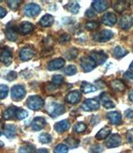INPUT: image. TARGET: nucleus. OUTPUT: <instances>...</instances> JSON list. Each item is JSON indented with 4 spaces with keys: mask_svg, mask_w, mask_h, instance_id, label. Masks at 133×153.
Segmentation results:
<instances>
[{
    "mask_svg": "<svg viewBox=\"0 0 133 153\" xmlns=\"http://www.w3.org/2000/svg\"><path fill=\"white\" fill-rule=\"evenodd\" d=\"M44 105V101L42 99V97L38 95H32L28 97V99L27 100V105L29 109L33 110V111H37L41 109Z\"/></svg>",
    "mask_w": 133,
    "mask_h": 153,
    "instance_id": "1",
    "label": "nucleus"
},
{
    "mask_svg": "<svg viewBox=\"0 0 133 153\" xmlns=\"http://www.w3.org/2000/svg\"><path fill=\"white\" fill-rule=\"evenodd\" d=\"M126 139L130 143L133 142V129H131L130 131H128V132L126 134Z\"/></svg>",
    "mask_w": 133,
    "mask_h": 153,
    "instance_id": "46",
    "label": "nucleus"
},
{
    "mask_svg": "<svg viewBox=\"0 0 133 153\" xmlns=\"http://www.w3.org/2000/svg\"><path fill=\"white\" fill-rule=\"evenodd\" d=\"M16 127H15V126H13V125H6L5 126V127H4V135L6 136L7 138H9V139H12L13 137H15V135H16Z\"/></svg>",
    "mask_w": 133,
    "mask_h": 153,
    "instance_id": "22",
    "label": "nucleus"
},
{
    "mask_svg": "<svg viewBox=\"0 0 133 153\" xmlns=\"http://www.w3.org/2000/svg\"><path fill=\"white\" fill-rule=\"evenodd\" d=\"M107 117L112 125H119L121 123V116L119 112L111 111L107 113Z\"/></svg>",
    "mask_w": 133,
    "mask_h": 153,
    "instance_id": "19",
    "label": "nucleus"
},
{
    "mask_svg": "<svg viewBox=\"0 0 133 153\" xmlns=\"http://www.w3.org/2000/svg\"><path fill=\"white\" fill-rule=\"evenodd\" d=\"M38 140H39V141L41 143L48 144V143H50L52 141V137L50 136L49 134H48V133H43V134H41L39 136Z\"/></svg>",
    "mask_w": 133,
    "mask_h": 153,
    "instance_id": "36",
    "label": "nucleus"
},
{
    "mask_svg": "<svg viewBox=\"0 0 133 153\" xmlns=\"http://www.w3.org/2000/svg\"><path fill=\"white\" fill-rule=\"evenodd\" d=\"M1 2H2V1H1V0H0V3H1Z\"/></svg>",
    "mask_w": 133,
    "mask_h": 153,
    "instance_id": "57",
    "label": "nucleus"
},
{
    "mask_svg": "<svg viewBox=\"0 0 133 153\" xmlns=\"http://www.w3.org/2000/svg\"><path fill=\"white\" fill-rule=\"evenodd\" d=\"M91 58L98 65H102L106 62L107 56L104 53L103 51L99 50V51H92L91 53Z\"/></svg>",
    "mask_w": 133,
    "mask_h": 153,
    "instance_id": "8",
    "label": "nucleus"
},
{
    "mask_svg": "<svg viewBox=\"0 0 133 153\" xmlns=\"http://www.w3.org/2000/svg\"><path fill=\"white\" fill-rule=\"evenodd\" d=\"M66 143L70 148H76L79 145V141L77 139H75L73 137H68L67 139L65 140Z\"/></svg>",
    "mask_w": 133,
    "mask_h": 153,
    "instance_id": "33",
    "label": "nucleus"
},
{
    "mask_svg": "<svg viewBox=\"0 0 133 153\" xmlns=\"http://www.w3.org/2000/svg\"><path fill=\"white\" fill-rule=\"evenodd\" d=\"M113 36V33L111 30L108 29H105L102 30L99 33H96L93 36V39L96 42H100V43H103V42H107L110 40Z\"/></svg>",
    "mask_w": 133,
    "mask_h": 153,
    "instance_id": "6",
    "label": "nucleus"
},
{
    "mask_svg": "<svg viewBox=\"0 0 133 153\" xmlns=\"http://www.w3.org/2000/svg\"><path fill=\"white\" fill-rule=\"evenodd\" d=\"M6 13H7L6 9L4 8H2V7H0V19H1V18H4V17L6 15Z\"/></svg>",
    "mask_w": 133,
    "mask_h": 153,
    "instance_id": "51",
    "label": "nucleus"
},
{
    "mask_svg": "<svg viewBox=\"0 0 133 153\" xmlns=\"http://www.w3.org/2000/svg\"><path fill=\"white\" fill-rule=\"evenodd\" d=\"M86 29H95L98 27V24L95 22V21H92V22H87L86 25H85Z\"/></svg>",
    "mask_w": 133,
    "mask_h": 153,
    "instance_id": "44",
    "label": "nucleus"
},
{
    "mask_svg": "<svg viewBox=\"0 0 133 153\" xmlns=\"http://www.w3.org/2000/svg\"><path fill=\"white\" fill-rule=\"evenodd\" d=\"M21 4V1L19 0H10V1H8V5L9 8L12 9V10H16L18 9V8L19 7V5Z\"/></svg>",
    "mask_w": 133,
    "mask_h": 153,
    "instance_id": "42",
    "label": "nucleus"
},
{
    "mask_svg": "<svg viewBox=\"0 0 133 153\" xmlns=\"http://www.w3.org/2000/svg\"><path fill=\"white\" fill-rule=\"evenodd\" d=\"M5 33H6V36H7V38H8L9 40H11V41L16 40L17 32L16 30L14 29V28H12V27H8V29H6Z\"/></svg>",
    "mask_w": 133,
    "mask_h": 153,
    "instance_id": "32",
    "label": "nucleus"
},
{
    "mask_svg": "<svg viewBox=\"0 0 133 153\" xmlns=\"http://www.w3.org/2000/svg\"><path fill=\"white\" fill-rule=\"evenodd\" d=\"M112 132V129L110 128L109 126H105L102 129H101L98 132L96 133V138L97 140H104L111 134Z\"/></svg>",
    "mask_w": 133,
    "mask_h": 153,
    "instance_id": "23",
    "label": "nucleus"
},
{
    "mask_svg": "<svg viewBox=\"0 0 133 153\" xmlns=\"http://www.w3.org/2000/svg\"><path fill=\"white\" fill-rule=\"evenodd\" d=\"M17 109L18 108L15 107V106H10L9 108H8L3 114L4 119H5V120H11V119H12L16 115Z\"/></svg>",
    "mask_w": 133,
    "mask_h": 153,
    "instance_id": "25",
    "label": "nucleus"
},
{
    "mask_svg": "<svg viewBox=\"0 0 133 153\" xmlns=\"http://www.w3.org/2000/svg\"><path fill=\"white\" fill-rule=\"evenodd\" d=\"M65 65V60L62 58L55 59L53 60L50 61L49 64L48 65V71H56V70H59Z\"/></svg>",
    "mask_w": 133,
    "mask_h": 153,
    "instance_id": "15",
    "label": "nucleus"
},
{
    "mask_svg": "<svg viewBox=\"0 0 133 153\" xmlns=\"http://www.w3.org/2000/svg\"><path fill=\"white\" fill-rule=\"evenodd\" d=\"M63 80H64V79H63V77H62V75H53V77L52 82H53V84L54 85L59 86V85H61L62 83H63Z\"/></svg>",
    "mask_w": 133,
    "mask_h": 153,
    "instance_id": "38",
    "label": "nucleus"
},
{
    "mask_svg": "<svg viewBox=\"0 0 133 153\" xmlns=\"http://www.w3.org/2000/svg\"><path fill=\"white\" fill-rule=\"evenodd\" d=\"M35 147L32 144H24L18 150V153H34Z\"/></svg>",
    "mask_w": 133,
    "mask_h": 153,
    "instance_id": "31",
    "label": "nucleus"
},
{
    "mask_svg": "<svg viewBox=\"0 0 133 153\" xmlns=\"http://www.w3.org/2000/svg\"><path fill=\"white\" fill-rule=\"evenodd\" d=\"M70 127V122L67 120H63L61 121H58L56 124L54 125V129L56 130V131L58 133H62L64 131H67Z\"/></svg>",
    "mask_w": 133,
    "mask_h": 153,
    "instance_id": "18",
    "label": "nucleus"
},
{
    "mask_svg": "<svg viewBox=\"0 0 133 153\" xmlns=\"http://www.w3.org/2000/svg\"><path fill=\"white\" fill-rule=\"evenodd\" d=\"M64 73L66 75H73L77 73V68L75 65H68L64 69Z\"/></svg>",
    "mask_w": 133,
    "mask_h": 153,
    "instance_id": "41",
    "label": "nucleus"
},
{
    "mask_svg": "<svg viewBox=\"0 0 133 153\" xmlns=\"http://www.w3.org/2000/svg\"><path fill=\"white\" fill-rule=\"evenodd\" d=\"M8 94V87L5 85H0V100L7 97Z\"/></svg>",
    "mask_w": 133,
    "mask_h": 153,
    "instance_id": "40",
    "label": "nucleus"
},
{
    "mask_svg": "<svg viewBox=\"0 0 133 153\" xmlns=\"http://www.w3.org/2000/svg\"><path fill=\"white\" fill-rule=\"evenodd\" d=\"M127 7H128V3L126 1H116L113 4V8L118 13H121Z\"/></svg>",
    "mask_w": 133,
    "mask_h": 153,
    "instance_id": "29",
    "label": "nucleus"
},
{
    "mask_svg": "<svg viewBox=\"0 0 133 153\" xmlns=\"http://www.w3.org/2000/svg\"><path fill=\"white\" fill-rule=\"evenodd\" d=\"M16 78L17 73L16 72H14V71H10L8 75H7V76H6V79H7V80H9V81H12V80H14Z\"/></svg>",
    "mask_w": 133,
    "mask_h": 153,
    "instance_id": "45",
    "label": "nucleus"
},
{
    "mask_svg": "<svg viewBox=\"0 0 133 153\" xmlns=\"http://www.w3.org/2000/svg\"><path fill=\"white\" fill-rule=\"evenodd\" d=\"M125 116L128 119H133V110L128 109L125 111Z\"/></svg>",
    "mask_w": 133,
    "mask_h": 153,
    "instance_id": "48",
    "label": "nucleus"
},
{
    "mask_svg": "<svg viewBox=\"0 0 133 153\" xmlns=\"http://www.w3.org/2000/svg\"><path fill=\"white\" fill-rule=\"evenodd\" d=\"M54 22V18L51 14H45L40 19V25L42 27H50Z\"/></svg>",
    "mask_w": 133,
    "mask_h": 153,
    "instance_id": "24",
    "label": "nucleus"
},
{
    "mask_svg": "<svg viewBox=\"0 0 133 153\" xmlns=\"http://www.w3.org/2000/svg\"><path fill=\"white\" fill-rule=\"evenodd\" d=\"M1 135H2V132H1V131H0V136H1Z\"/></svg>",
    "mask_w": 133,
    "mask_h": 153,
    "instance_id": "56",
    "label": "nucleus"
},
{
    "mask_svg": "<svg viewBox=\"0 0 133 153\" xmlns=\"http://www.w3.org/2000/svg\"><path fill=\"white\" fill-rule=\"evenodd\" d=\"M129 99L131 101H132L133 102V90L130 91V93H129Z\"/></svg>",
    "mask_w": 133,
    "mask_h": 153,
    "instance_id": "53",
    "label": "nucleus"
},
{
    "mask_svg": "<svg viewBox=\"0 0 133 153\" xmlns=\"http://www.w3.org/2000/svg\"><path fill=\"white\" fill-rule=\"evenodd\" d=\"M86 16L88 17V18H92V17L95 16V12L93 11V9H88L87 10V12H86Z\"/></svg>",
    "mask_w": 133,
    "mask_h": 153,
    "instance_id": "49",
    "label": "nucleus"
},
{
    "mask_svg": "<svg viewBox=\"0 0 133 153\" xmlns=\"http://www.w3.org/2000/svg\"><path fill=\"white\" fill-rule=\"evenodd\" d=\"M78 54V50L76 48H71L70 50H68L66 52V57L67 59H73L77 57V55Z\"/></svg>",
    "mask_w": 133,
    "mask_h": 153,
    "instance_id": "34",
    "label": "nucleus"
},
{
    "mask_svg": "<svg viewBox=\"0 0 133 153\" xmlns=\"http://www.w3.org/2000/svg\"><path fill=\"white\" fill-rule=\"evenodd\" d=\"M87 129V126L84 124V123H82V122H79L77 124H76L73 127V130H74L75 132L77 133H82L83 131H85Z\"/></svg>",
    "mask_w": 133,
    "mask_h": 153,
    "instance_id": "39",
    "label": "nucleus"
},
{
    "mask_svg": "<svg viewBox=\"0 0 133 153\" xmlns=\"http://www.w3.org/2000/svg\"><path fill=\"white\" fill-rule=\"evenodd\" d=\"M28 116V112L27 111H25L23 109H19V108L17 109L16 115H15V117H16L17 119L23 120V119L26 118Z\"/></svg>",
    "mask_w": 133,
    "mask_h": 153,
    "instance_id": "35",
    "label": "nucleus"
},
{
    "mask_svg": "<svg viewBox=\"0 0 133 153\" xmlns=\"http://www.w3.org/2000/svg\"><path fill=\"white\" fill-rule=\"evenodd\" d=\"M121 143V139L120 136L117 134H114L109 137V139L106 142V146L108 148H114V147L119 146Z\"/></svg>",
    "mask_w": 133,
    "mask_h": 153,
    "instance_id": "12",
    "label": "nucleus"
},
{
    "mask_svg": "<svg viewBox=\"0 0 133 153\" xmlns=\"http://www.w3.org/2000/svg\"><path fill=\"white\" fill-rule=\"evenodd\" d=\"M35 153H49L48 152V151L45 148H41V149H38L36 151V152Z\"/></svg>",
    "mask_w": 133,
    "mask_h": 153,
    "instance_id": "52",
    "label": "nucleus"
},
{
    "mask_svg": "<svg viewBox=\"0 0 133 153\" xmlns=\"http://www.w3.org/2000/svg\"><path fill=\"white\" fill-rule=\"evenodd\" d=\"M81 93L78 91H72L69 92L66 96V101L67 103L74 105L78 103L81 100Z\"/></svg>",
    "mask_w": 133,
    "mask_h": 153,
    "instance_id": "11",
    "label": "nucleus"
},
{
    "mask_svg": "<svg viewBox=\"0 0 133 153\" xmlns=\"http://www.w3.org/2000/svg\"><path fill=\"white\" fill-rule=\"evenodd\" d=\"M127 54H128V51L126 49H124V48L121 47V46H116V48L114 49V50H113V55L116 59L122 58V57L126 56Z\"/></svg>",
    "mask_w": 133,
    "mask_h": 153,
    "instance_id": "26",
    "label": "nucleus"
},
{
    "mask_svg": "<svg viewBox=\"0 0 133 153\" xmlns=\"http://www.w3.org/2000/svg\"><path fill=\"white\" fill-rule=\"evenodd\" d=\"M69 39H70V36L69 35H67V34H63L61 36V38L59 39V42L61 43V44H63V43H66V42L69 41Z\"/></svg>",
    "mask_w": 133,
    "mask_h": 153,
    "instance_id": "47",
    "label": "nucleus"
},
{
    "mask_svg": "<svg viewBox=\"0 0 133 153\" xmlns=\"http://www.w3.org/2000/svg\"><path fill=\"white\" fill-rule=\"evenodd\" d=\"M124 78L127 79H133V74L132 73V72H129V71H127V72H126L124 74Z\"/></svg>",
    "mask_w": 133,
    "mask_h": 153,
    "instance_id": "50",
    "label": "nucleus"
},
{
    "mask_svg": "<svg viewBox=\"0 0 133 153\" xmlns=\"http://www.w3.org/2000/svg\"><path fill=\"white\" fill-rule=\"evenodd\" d=\"M46 125V120L43 118V117H36L34 118L32 121V128L36 131H38L42 129Z\"/></svg>",
    "mask_w": 133,
    "mask_h": 153,
    "instance_id": "17",
    "label": "nucleus"
},
{
    "mask_svg": "<svg viewBox=\"0 0 133 153\" xmlns=\"http://www.w3.org/2000/svg\"><path fill=\"white\" fill-rule=\"evenodd\" d=\"M81 90L83 93L87 94V93H91V92H94V91H96V87L90 84V83L83 81L81 85Z\"/></svg>",
    "mask_w": 133,
    "mask_h": 153,
    "instance_id": "27",
    "label": "nucleus"
},
{
    "mask_svg": "<svg viewBox=\"0 0 133 153\" xmlns=\"http://www.w3.org/2000/svg\"><path fill=\"white\" fill-rule=\"evenodd\" d=\"M65 8L72 13H77L79 11V8H80V6H79L77 2L72 1V2H69L68 4H66L65 6Z\"/></svg>",
    "mask_w": 133,
    "mask_h": 153,
    "instance_id": "28",
    "label": "nucleus"
},
{
    "mask_svg": "<svg viewBox=\"0 0 133 153\" xmlns=\"http://www.w3.org/2000/svg\"><path fill=\"white\" fill-rule=\"evenodd\" d=\"M41 12L40 6L37 4H28L24 7V14L28 17H35Z\"/></svg>",
    "mask_w": 133,
    "mask_h": 153,
    "instance_id": "4",
    "label": "nucleus"
},
{
    "mask_svg": "<svg viewBox=\"0 0 133 153\" xmlns=\"http://www.w3.org/2000/svg\"><path fill=\"white\" fill-rule=\"evenodd\" d=\"M34 29V25L29 22H24L19 26L18 32L22 34H28V33L33 32Z\"/></svg>",
    "mask_w": 133,
    "mask_h": 153,
    "instance_id": "21",
    "label": "nucleus"
},
{
    "mask_svg": "<svg viewBox=\"0 0 133 153\" xmlns=\"http://www.w3.org/2000/svg\"><path fill=\"white\" fill-rule=\"evenodd\" d=\"M111 86L113 90L116 91H120V92L124 91L125 89H126V85H124V83L121 80H113L111 83Z\"/></svg>",
    "mask_w": 133,
    "mask_h": 153,
    "instance_id": "30",
    "label": "nucleus"
},
{
    "mask_svg": "<svg viewBox=\"0 0 133 153\" xmlns=\"http://www.w3.org/2000/svg\"><path fill=\"white\" fill-rule=\"evenodd\" d=\"M35 55V51L30 48H23L19 52V58L23 61H28Z\"/></svg>",
    "mask_w": 133,
    "mask_h": 153,
    "instance_id": "14",
    "label": "nucleus"
},
{
    "mask_svg": "<svg viewBox=\"0 0 133 153\" xmlns=\"http://www.w3.org/2000/svg\"><path fill=\"white\" fill-rule=\"evenodd\" d=\"M91 7L96 12H103L104 10H106L109 7V3L107 1H103V0L93 1L91 4Z\"/></svg>",
    "mask_w": 133,
    "mask_h": 153,
    "instance_id": "13",
    "label": "nucleus"
},
{
    "mask_svg": "<svg viewBox=\"0 0 133 153\" xmlns=\"http://www.w3.org/2000/svg\"><path fill=\"white\" fill-rule=\"evenodd\" d=\"M102 151L103 148L100 145H94L90 148V153H102Z\"/></svg>",
    "mask_w": 133,
    "mask_h": 153,
    "instance_id": "43",
    "label": "nucleus"
},
{
    "mask_svg": "<svg viewBox=\"0 0 133 153\" xmlns=\"http://www.w3.org/2000/svg\"><path fill=\"white\" fill-rule=\"evenodd\" d=\"M2 121H1V120H0V128H1V127H2Z\"/></svg>",
    "mask_w": 133,
    "mask_h": 153,
    "instance_id": "55",
    "label": "nucleus"
},
{
    "mask_svg": "<svg viewBox=\"0 0 133 153\" xmlns=\"http://www.w3.org/2000/svg\"><path fill=\"white\" fill-rule=\"evenodd\" d=\"M100 107L99 102L95 99H88L84 101V103L82 105L83 110L86 111H96L98 110Z\"/></svg>",
    "mask_w": 133,
    "mask_h": 153,
    "instance_id": "7",
    "label": "nucleus"
},
{
    "mask_svg": "<svg viewBox=\"0 0 133 153\" xmlns=\"http://www.w3.org/2000/svg\"><path fill=\"white\" fill-rule=\"evenodd\" d=\"M26 91L24 87L20 85H17L12 87L11 90V97L14 100H21L25 97Z\"/></svg>",
    "mask_w": 133,
    "mask_h": 153,
    "instance_id": "3",
    "label": "nucleus"
},
{
    "mask_svg": "<svg viewBox=\"0 0 133 153\" xmlns=\"http://www.w3.org/2000/svg\"><path fill=\"white\" fill-rule=\"evenodd\" d=\"M129 68H130V70H131V71H133V61L131 63V65H130V67H129Z\"/></svg>",
    "mask_w": 133,
    "mask_h": 153,
    "instance_id": "54",
    "label": "nucleus"
},
{
    "mask_svg": "<svg viewBox=\"0 0 133 153\" xmlns=\"http://www.w3.org/2000/svg\"><path fill=\"white\" fill-rule=\"evenodd\" d=\"M100 101H101V103L102 104L103 107H105L106 109H112V108L115 107V104L111 100L110 95L107 92H104L102 94H101V95H100Z\"/></svg>",
    "mask_w": 133,
    "mask_h": 153,
    "instance_id": "9",
    "label": "nucleus"
},
{
    "mask_svg": "<svg viewBox=\"0 0 133 153\" xmlns=\"http://www.w3.org/2000/svg\"><path fill=\"white\" fill-rule=\"evenodd\" d=\"M54 153H67L68 152V147L64 144H59L56 146L53 150Z\"/></svg>",
    "mask_w": 133,
    "mask_h": 153,
    "instance_id": "37",
    "label": "nucleus"
},
{
    "mask_svg": "<svg viewBox=\"0 0 133 153\" xmlns=\"http://www.w3.org/2000/svg\"><path fill=\"white\" fill-rule=\"evenodd\" d=\"M12 60V52L8 49H4L0 54V61L4 63L5 65H10Z\"/></svg>",
    "mask_w": 133,
    "mask_h": 153,
    "instance_id": "10",
    "label": "nucleus"
},
{
    "mask_svg": "<svg viewBox=\"0 0 133 153\" xmlns=\"http://www.w3.org/2000/svg\"><path fill=\"white\" fill-rule=\"evenodd\" d=\"M81 66L85 72H89L96 66V63L91 58V56H84L81 59Z\"/></svg>",
    "mask_w": 133,
    "mask_h": 153,
    "instance_id": "5",
    "label": "nucleus"
},
{
    "mask_svg": "<svg viewBox=\"0 0 133 153\" xmlns=\"http://www.w3.org/2000/svg\"><path fill=\"white\" fill-rule=\"evenodd\" d=\"M133 26V18L131 15H124L121 17L120 21V27L123 29H131Z\"/></svg>",
    "mask_w": 133,
    "mask_h": 153,
    "instance_id": "16",
    "label": "nucleus"
},
{
    "mask_svg": "<svg viewBox=\"0 0 133 153\" xmlns=\"http://www.w3.org/2000/svg\"><path fill=\"white\" fill-rule=\"evenodd\" d=\"M102 21L104 25H107V26H112L116 24V16L113 13H107L106 14L103 15Z\"/></svg>",
    "mask_w": 133,
    "mask_h": 153,
    "instance_id": "20",
    "label": "nucleus"
},
{
    "mask_svg": "<svg viewBox=\"0 0 133 153\" xmlns=\"http://www.w3.org/2000/svg\"><path fill=\"white\" fill-rule=\"evenodd\" d=\"M48 112L49 115L53 117H57V116H61L65 112V107L62 104L58 103H51L48 106Z\"/></svg>",
    "mask_w": 133,
    "mask_h": 153,
    "instance_id": "2",
    "label": "nucleus"
}]
</instances>
